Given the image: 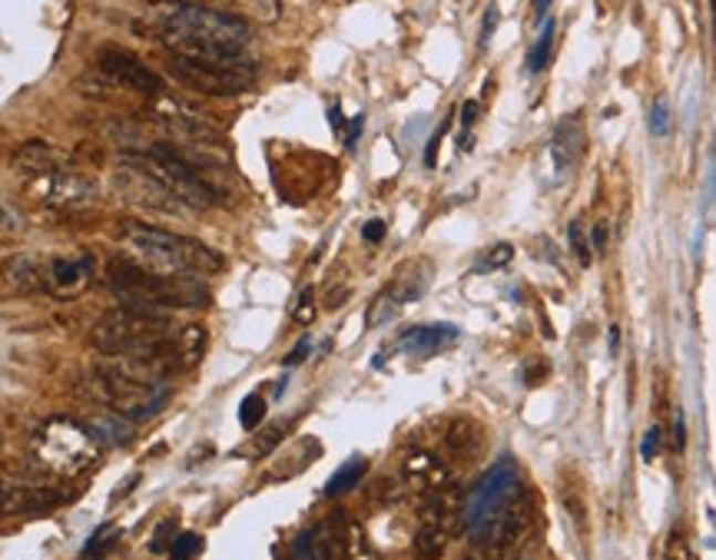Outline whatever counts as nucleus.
<instances>
[{"label":"nucleus","instance_id":"1","mask_svg":"<svg viewBox=\"0 0 716 560\" xmlns=\"http://www.w3.org/2000/svg\"><path fill=\"white\" fill-rule=\"evenodd\" d=\"M153 27L173 53L189 60L236 63L242 60L249 43V23L242 17L206 3H179V0L156 3Z\"/></svg>","mask_w":716,"mask_h":560},{"label":"nucleus","instance_id":"2","mask_svg":"<svg viewBox=\"0 0 716 560\" xmlns=\"http://www.w3.org/2000/svg\"><path fill=\"white\" fill-rule=\"evenodd\" d=\"M110 289L120 299V305L143 309V312H169V309H203L209 302L206 282L199 276H163L136 259H113L110 262Z\"/></svg>","mask_w":716,"mask_h":560},{"label":"nucleus","instance_id":"3","mask_svg":"<svg viewBox=\"0 0 716 560\" xmlns=\"http://www.w3.org/2000/svg\"><path fill=\"white\" fill-rule=\"evenodd\" d=\"M120 236L139 266L163 272V276H183V272L212 276V272H222V266H226V259L216 249H209L206 242L189 239V236H176V232H166L156 226L123 222Z\"/></svg>","mask_w":716,"mask_h":560},{"label":"nucleus","instance_id":"4","mask_svg":"<svg viewBox=\"0 0 716 560\" xmlns=\"http://www.w3.org/2000/svg\"><path fill=\"white\" fill-rule=\"evenodd\" d=\"M30 452L43 471L60 475V478H76L96 462L100 442L93 438V432L83 422H73L66 415H53V418L40 422V428L33 432Z\"/></svg>","mask_w":716,"mask_h":560},{"label":"nucleus","instance_id":"5","mask_svg":"<svg viewBox=\"0 0 716 560\" xmlns=\"http://www.w3.org/2000/svg\"><path fill=\"white\" fill-rule=\"evenodd\" d=\"M123 159H129L133 166L146 169L153 179H159L179 203L193 206V209H209L219 203V189L212 179H206V173L179 149L166 146V143H153L143 146L136 153H126Z\"/></svg>","mask_w":716,"mask_h":560},{"label":"nucleus","instance_id":"6","mask_svg":"<svg viewBox=\"0 0 716 560\" xmlns=\"http://www.w3.org/2000/svg\"><path fill=\"white\" fill-rule=\"evenodd\" d=\"M173 319L169 312H143V309H110L96 325H93V349L103 355H136L143 349H153L173 335Z\"/></svg>","mask_w":716,"mask_h":560},{"label":"nucleus","instance_id":"7","mask_svg":"<svg viewBox=\"0 0 716 560\" xmlns=\"http://www.w3.org/2000/svg\"><path fill=\"white\" fill-rule=\"evenodd\" d=\"M531 521H535V498L518 485L495 515H488L481 525L468 531L465 560H505L508 551L518 545V538L531 528Z\"/></svg>","mask_w":716,"mask_h":560},{"label":"nucleus","instance_id":"8","mask_svg":"<svg viewBox=\"0 0 716 560\" xmlns=\"http://www.w3.org/2000/svg\"><path fill=\"white\" fill-rule=\"evenodd\" d=\"M96 398H103V405L126 422H146L163 412V405L169 402V388L163 382H146L120 369H100Z\"/></svg>","mask_w":716,"mask_h":560},{"label":"nucleus","instance_id":"9","mask_svg":"<svg viewBox=\"0 0 716 560\" xmlns=\"http://www.w3.org/2000/svg\"><path fill=\"white\" fill-rule=\"evenodd\" d=\"M166 70H169L173 80H179L183 86H189L196 93H206V96L242 93L252 83V76H256L252 63H246V60L209 63V60H189V56H179V53H169Z\"/></svg>","mask_w":716,"mask_h":560},{"label":"nucleus","instance_id":"10","mask_svg":"<svg viewBox=\"0 0 716 560\" xmlns=\"http://www.w3.org/2000/svg\"><path fill=\"white\" fill-rule=\"evenodd\" d=\"M465 498L468 495H461L458 488H442L438 495H432L415 535V560H438L448 541L465 531Z\"/></svg>","mask_w":716,"mask_h":560},{"label":"nucleus","instance_id":"11","mask_svg":"<svg viewBox=\"0 0 716 560\" xmlns=\"http://www.w3.org/2000/svg\"><path fill=\"white\" fill-rule=\"evenodd\" d=\"M518 488V471H515V462H498L478 485L475 491L465 498V531H471L475 525H481L488 515H495L508 498L511 491Z\"/></svg>","mask_w":716,"mask_h":560},{"label":"nucleus","instance_id":"12","mask_svg":"<svg viewBox=\"0 0 716 560\" xmlns=\"http://www.w3.org/2000/svg\"><path fill=\"white\" fill-rule=\"evenodd\" d=\"M33 189L40 196L43 206L60 209V212H83L93 206L96 193L93 186L76 176V173H60V169H46V173H33Z\"/></svg>","mask_w":716,"mask_h":560},{"label":"nucleus","instance_id":"13","mask_svg":"<svg viewBox=\"0 0 716 560\" xmlns=\"http://www.w3.org/2000/svg\"><path fill=\"white\" fill-rule=\"evenodd\" d=\"M96 66L103 76H110L116 86H126V90H136V93H146V96H159L163 93V80L159 73H153L139 56H133L129 50H120V46H106L100 50L96 56Z\"/></svg>","mask_w":716,"mask_h":560},{"label":"nucleus","instance_id":"14","mask_svg":"<svg viewBox=\"0 0 716 560\" xmlns=\"http://www.w3.org/2000/svg\"><path fill=\"white\" fill-rule=\"evenodd\" d=\"M116 186H120V193L126 196V203H136V206L166 212V216L183 212V203H179L159 179H153L146 169L133 166L129 159H123V169H120V176H116Z\"/></svg>","mask_w":716,"mask_h":560},{"label":"nucleus","instance_id":"15","mask_svg":"<svg viewBox=\"0 0 716 560\" xmlns=\"http://www.w3.org/2000/svg\"><path fill=\"white\" fill-rule=\"evenodd\" d=\"M90 282V262L86 259H66L53 256L43 266V289L56 299H76Z\"/></svg>","mask_w":716,"mask_h":560},{"label":"nucleus","instance_id":"16","mask_svg":"<svg viewBox=\"0 0 716 560\" xmlns=\"http://www.w3.org/2000/svg\"><path fill=\"white\" fill-rule=\"evenodd\" d=\"M402 475H405V485L415 491V495H438L445 485H448V468L438 455L432 452H412L402 465Z\"/></svg>","mask_w":716,"mask_h":560},{"label":"nucleus","instance_id":"17","mask_svg":"<svg viewBox=\"0 0 716 560\" xmlns=\"http://www.w3.org/2000/svg\"><path fill=\"white\" fill-rule=\"evenodd\" d=\"M40 289H43V266L33 256L13 252L0 259V292L3 295H30Z\"/></svg>","mask_w":716,"mask_h":560},{"label":"nucleus","instance_id":"18","mask_svg":"<svg viewBox=\"0 0 716 560\" xmlns=\"http://www.w3.org/2000/svg\"><path fill=\"white\" fill-rule=\"evenodd\" d=\"M458 342V329L455 325H418V329H408L398 342L402 352L415 355V359H428L435 352H445L448 345Z\"/></svg>","mask_w":716,"mask_h":560},{"label":"nucleus","instance_id":"19","mask_svg":"<svg viewBox=\"0 0 716 560\" xmlns=\"http://www.w3.org/2000/svg\"><path fill=\"white\" fill-rule=\"evenodd\" d=\"M588 149V136H584V126L578 120H564L558 129H554V139H551V153H554V163L561 173L574 169L581 163Z\"/></svg>","mask_w":716,"mask_h":560},{"label":"nucleus","instance_id":"20","mask_svg":"<svg viewBox=\"0 0 716 560\" xmlns=\"http://www.w3.org/2000/svg\"><path fill=\"white\" fill-rule=\"evenodd\" d=\"M339 545H335V528H309L295 538L292 545V560H335Z\"/></svg>","mask_w":716,"mask_h":560},{"label":"nucleus","instance_id":"21","mask_svg":"<svg viewBox=\"0 0 716 560\" xmlns=\"http://www.w3.org/2000/svg\"><path fill=\"white\" fill-rule=\"evenodd\" d=\"M332 528H335V545H339L342 560H378L365 531H362V525H355L352 518L342 515V525H332Z\"/></svg>","mask_w":716,"mask_h":560},{"label":"nucleus","instance_id":"22","mask_svg":"<svg viewBox=\"0 0 716 560\" xmlns=\"http://www.w3.org/2000/svg\"><path fill=\"white\" fill-rule=\"evenodd\" d=\"M481 438H485V432H481L478 422H471V418H455L452 428H448V435H445L448 452H452L455 458H461V462H468V458H475V455L481 452Z\"/></svg>","mask_w":716,"mask_h":560},{"label":"nucleus","instance_id":"23","mask_svg":"<svg viewBox=\"0 0 716 560\" xmlns=\"http://www.w3.org/2000/svg\"><path fill=\"white\" fill-rule=\"evenodd\" d=\"M86 428L93 432V438H96L100 445L123 448V445H129V442H133V422H126V418H123V415H116V412L96 415Z\"/></svg>","mask_w":716,"mask_h":560},{"label":"nucleus","instance_id":"24","mask_svg":"<svg viewBox=\"0 0 716 560\" xmlns=\"http://www.w3.org/2000/svg\"><path fill=\"white\" fill-rule=\"evenodd\" d=\"M425 289H428V282H425V276H418V266H412V269H405L385 292L398 302V305H405V302H415V299H422L425 295Z\"/></svg>","mask_w":716,"mask_h":560},{"label":"nucleus","instance_id":"25","mask_svg":"<svg viewBox=\"0 0 716 560\" xmlns=\"http://www.w3.org/2000/svg\"><path fill=\"white\" fill-rule=\"evenodd\" d=\"M362 478H365V462H362V458H352L349 465H342V468L329 478L325 498H342V495H349Z\"/></svg>","mask_w":716,"mask_h":560},{"label":"nucleus","instance_id":"26","mask_svg":"<svg viewBox=\"0 0 716 560\" xmlns=\"http://www.w3.org/2000/svg\"><path fill=\"white\" fill-rule=\"evenodd\" d=\"M551 53H554V20H544V30H541V37L535 40L531 56H528V73L538 76V73L551 63Z\"/></svg>","mask_w":716,"mask_h":560},{"label":"nucleus","instance_id":"27","mask_svg":"<svg viewBox=\"0 0 716 560\" xmlns=\"http://www.w3.org/2000/svg\"><path fill=\"white\" fill-rule=\"evenodd\" d=\"M116 545V528L113 525H103L90 541H86V548H83V558L80 560H103L110 554V548Z\"/></svg>","mask_w":716,"mask_h":560},{"label":"nucleus","instance_id":"28","mask_svg":"<svg viewBox=\"0 0 716 560\" xmlns=\"http://www.w3.org/2000/svg\"><path fill=\"white\" fill-rule=\"evenodd\" d=\"M511 259H515V246L498 242V246H491V249L475 262V272H495V269H505V266H511Z\"/></svg>","mask_w":716,"mask_h":560},{"label":"nucleus","instance_id":"29","mask_svg":"<svg viewBox=\"0 0 716 560\" xmlns=\"http://www.w3.org/2000/svg\"><path fill=\"white\" fill-rule=\"evenodd\" d=\"M262 418H266V398L262 395H246L242 405H239V425L246 432H252V428H259Z\"/></svg>","mask_w":716,"mask_h":560},{"label":"nucleus","instance_id":"30","mask_svg":"<svg viewBox=\"0 0 716 560\" xmlns=\"http://www.w3.org/2000/svg\"><path fill=\"white\" fill-rule=\"evenodd\" d=\"M203 551V538L186 531V535H176L173 545H169V560H196Z\"/></svg>","mask_w":716,"mask_h":560},{"label":"nucleus","instance_id":"31","mask_svg":"<svg viewBox=\"0 0 716 560\" xmlns=\"http://www.w3.org/2000/svg\"><path fill=\"white\" fill-rule=\"evenodd\" d=\"M664 560H697V558H694L691 541H687L681 531H674V535L667 538V545H664Z\"/></svg>","mask_w":716,"mask_h":560},{"label":"nucleus","instance_id":"32","mask_svg":"<svg viewBox=\"0 0 716 560\" xmlns=\"http://www.w3.org/2000/svg\"><path fill=\"white\" fill-rule=\"evenodd\" d=\"M568 239H571V249H574L578 262H581V266H591V246H588V239H584V226H581V222H571Z\"/></svg>","mask_w":716,"mask_h":560},{"label":"nucleus","instance_id":"33","mask_svg":"<svg viewBox=\"0 0 716 560\" xmlns=\"http://www.w3.org/2000/svg\"><path fill=\"white\" fill-rule=\"evenodd\" d=\"M176 535H179V531H176V521H163V525L153 531V538H149V551H153V554L169 551V545H173Z\"/></svg>","mask_w":716,"mask_h":560},{"label":"nucleus","instance_id":"34","mask_svg":"<svg viewBox=\"0 0 716 560\" xmlns=\"http://www.w3.org/2000/svg\"><path fill=\"white\" fill-rule=\"evenodd\" d=\"M312 319H315V295H312V289H305V292L299 295L295 309H292V322H299V325H309Z\"/></svg>","mask_w":716,"mask_h":560},{"label":"nucleus","instance_id":"35","mask_svg":"<svg viewBox=\"0 0 716 560\" xmlns=\"http://www.w3.org/2000/svg\"><path fill=\"white\" fill-rule=\"evenodd\" d=\"M286 435V425H276V428H269V432H262L259 438H256V448H252V455L256 458H262V455H269L276 445H279V438Z\"/></svg>","mask_w":716,"mask_h":560},{"label":"nucleus","instance_id":"36","mask_svg":"<svg viewBox=\"0 0 716 560\" xmlns=\"http://www.w3.org/2000/svg\"><path fill=\"white\" fill-rule=\"evenodd\" d=\"M671 129V110H667V100H657L654 103V113H651V133L654 136H664Z\"/></svg>","mask_w":716,"mask_h":560},{"label":"nucleus","instance_id":"37","mask_svg":"<svg viewBox=\"0 0 716 560\" xmlns=\"http://www.w3.org/2000/svg\"><path fill=\"white\" fill-rule=\"evenodd\" d=\"M362 236H365V242H382V239H385V222H382V219H372V222H365Z\"/></svg>","mask_w":716,"mask_h":560},{"label":"nucleus","instance_id":"38","mask_svg":"<svg viewBox=\"0 0 716 560\" xmlns=\"http://www.w3.org/2000/svg\"><path fill=\"white\" fill-rule=\"evenodd\" d=\"M305 355H309V339H302V342H299V345H295V349H292V352H289L282 362H286V365H299Z\"/></svg>","mask_w":716,"mask_h":560},{"label":"nucleus","instance_id":"39","mask_svg":"<svg viewBox=\"0 0 716 560\" xmlns=\"http://www.w3.org/2000/svg\"><path fill=\"white\" fill-rule=\"evenodd\" d=\"M657 442H661V428H651V432H647V442H644V458H647V462L654 458V452H657Z\"/></svg>","mask_w":716,"mask_h":560},{"label":"nucleus","instance_id":"40","mask_svg":"<svg viewBox=\"0 0 716 560\" xmlns=\"http://www.w3.org/2000/svg\"><path fill=\"white\" fill-rule=\"evenodd\" d=\"M475 120H478V103L471 100V103H465V110H461V123H465V129H471V126H475Z\"/></svg>","mask_w":716,"mask_h":560},{"label":"nucleus","instance_id":"41","mask_svg":"<svg viewBox=\"0 0 716 560\" xmlns=\"http://www.w3.org/2000/svg\"><path fill=\"white\" fill-rule=\"evenodd\" d=\"M594 242H598V246L608 242V226H598V229H594Z\"/></svg>","mask_w":716,"mask_h":560},{"label":"nucleus","instance_id":"42","mask_svg":"<svg viewBox=\"0 0 716 560\" xmlns=\"http://www.w3.org/2000/svg\"><path fill=\"white\" fill-rule=\"evenodd\" d=\"M548 7H551V0H535V13H538V17H544Z\"/></svg>","mask_w":716,"mask_h":560},{"label":"nucleus","instance_id":"43","mask_svg":"<svg viewBox=\"0 0 716 560\" xmlns=\"http://www.w3.org/2000/svg\"><path fill=\"white\" fill-rule=\"evenodd\" d=\"M511 560H538V551H535V548H528V551H521L518 558H511Z\"/></svg>","mask_w":716,"mask_h":560},{"label":"nucleus","instance_id":"44","mask_svg":"<svg viewBox=\"0 0 716 560\" xmlns=\"http://www.w3.org/2000/svg\"><path fill=\"white\" fill-rule=\"evenodd\" d=\"M618 345H621V332L611 329V352H618Z\"/></svg>","mask_w":716,"mask_h":560}]
</instances>
